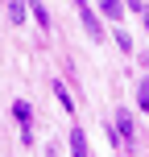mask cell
Here are the masks:
<instances>
[{"mask_svg": "<svg viewBox=\"0 0 149 157\" xmlns=\"http://www.w3.org/2000/svg\"><path fill=\"white\" fill-rule=\"evenodd\" d=\"M116 132H120V145L133 141V116H128V112H120V116H116Z\"/></svg>", "mask_w": 149, "mask_h": 157, "instance_id": "obj_3", "label": "cell"}, {"mask_svg": "<svg viewBox=\"0 0 149 157\" xmlns=\"http://www.w3.org/2000/svg\"><path fill=\"white\" fill-rule=\"evenodd\" d=\"M54 95H58V103H62L66 112H75V99H71V91H66L62 83H54Z\"/></svg>", "mask_w": 149, "mask_h": 157, "instance_id": "obj_8", "label": "cell"}, {"mask_svg": "<svg viewBox=\"0 0 149 157\" xmlns=\"http://www.w3.org/2000/svg\"><path fill=\"white\" fill-rule=\"evenodd\" d=\"M116 46L124 50V54H133V37H128V33H116Z\"/></svg>", "mask_w": 149, "mask_h": 157, "instance_id": "obj_10", "label": "cell"}, {"mask_svg": "<svg viewBox=\"0 0 149 157\" xmlns=\"http://www.w3.org/2000/svg\"><path fill=\"white\" fill-rule=\"evenodd\" d=\"M79 17H83V29L91 33V41H104V25H100V17H95L87 4H79Z\"/></svg>", "mask_w": 149, "mask_h": 157, "instance_id": "obj_1", "label": "cell"}, {"mask_svg": "<svg viewBox=\"0 0 149 157\" xmlns=\"http://www.w3.org/2000/svg\"><path fill=\"white\" fill-rule=\"evenodd\" d=\"M79 4H87V0H75V8H79Z\"/></svg>", "mask_w": 149, "mask_h": 157, "instance_id": "obj_12", "label": "cell"}, {"mask_svg": "<svg viewBox=\"0 0 149 157\" xmlns=\"http://www.w3.org/2000/svg\"><path fill=\"white\" fill-rule=\"evenodd\" d=\"M71 157H87V136H83V128H71Z\"/></svg>", "mask_w": 149, "mask_h": 157, "instance_id": "obj_2", "label": "cell"}, {"mask_svg": "<svg viewBox=\"0 0 149 157\" xmlns=\"http://www.w3.org/2000/svg\"><path fill=\"white\" fill-rule=\"evenodd\" d=\"M137 17H141V21L149 25V4H141V8H137Z\"/></svg>", "mask_w": 149, "mask_h": 157, "instance_id": "obj_11", "label": "cell"}, {"mask_svg": "<svg viewBox=\"0 0 149 157\" xmlns=\"http://www.w3.org/2000/svg\"><path fill=\"white\" fill-rule=\"evenodd\" d=\"M100 13L108 17V21H120V17H124V4H120V0H100Z\"/></svg>", "mask_w": 149, "mask_h": 157, "instance_id": "obj_4", "label": "cell"}, {"mask_svg": "<svg viewBox=\"0 0 149 157\" xmlns=\"http://www.w3.org/2000/svg\"><path fill=\"white\" fill-rule=\"evenodd\" d=\"M13 116L21 120V128H29V120H33V108H29L25 99H17V103H13Z\"/></svg>", "mask_w": 149, "mask_h": 157, "instance_id": "obj_5", "label": "cell"}, {"mask_svg": "<svg viewBox=\"0 0 149 157\" xmlns=\"http://www.w3.org/2000/svg\"><path fill=\"white\" fill-rule=\"evenodd\" d=\"M29 8H33V21H37L41 29H50V13H46V4H37V0H29Z\"/></svg>", "mask_w": 149, "mask_h": 157, "instance_id": "obj_6", "label": "cell"}, {"mask_svg": "<svg viewBox=\"0 0 149 157\" xmlns=\"http://www.w3.org/2000/svg\"><path fill=\"white\" fill-rule=\"evenodd\" d=\"M137 103H141V112L149 116V78H141V83H137Z\"/></svg>", "mask_w": 149, "mask_h": 157, "instance_id": "obj_7", "label": "cell"}, {"mask_svg": "<svg viewBox=\"0 0 149 157\" xmlns=\"http://www.w3.org/2000/svg\"><path fill=\"white\" fill-rule=\"evenodd\" d=\"M25 0H13V4H8V21H25Z\"/></svg>", "mask_w": 149, "mask_h": 157, "instance_id": "obj_9", "label": "cell"}]
</instances>
